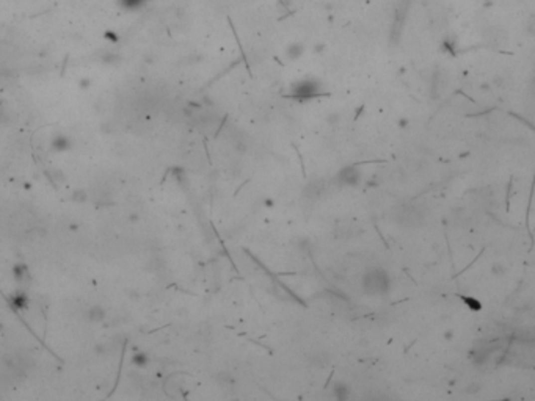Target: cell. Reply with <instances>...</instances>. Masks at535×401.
Returning <instances> with one entry per match:
<instances>
[{"label": "cell", "instance_id": "cell-1", "mask_svg": "<svg viewBox=\"0 0 535 401\" xmlns=\"http://www.w3.org/2000/svg\"><path fill=\"white\" fill-rule=\"evenodd\" d=\"M361 287L366 295L381 296L391 290V276L384 268H370L361 277Z\"/></svg>", "mask_w": 535, "mask_h": 401}, {"label": "cell", "instance_id": "cell-2", "mask_svg": "<svg viewBox=\"0 0 535 401\" xmlns=\"http://www.w3.org/2000/svg\"><path fill=\"white\" fill-rule=\"evenodd\" d=\"M424 210L419 207V205L414 204H405L402 207L397 209V213H395V221H397L400 226L403 227H416L419 226L424 221Z\"/></svg>", "mask_w": 535, "mask_h": 401}, {"label": "cell", "instance_id": "cell-3", "mask_svg": "<svg viewBox=\"0 0 535 401\" xmlns=\"http://www.w3.org/2000/svg\"><path fill=\"white\" fill-rule=\"evenodd\" d=\"M325 191V182L322 180H313L311 183H308L305 188V194L309 199H319Z\"/></svg>", "mask_w": 535, "mask_h": 401}, {"label": "cell", "instance_id": "cell-4", "mask_svg": "<svg viewBox=\"0 0 535 401\" xmlns=\"http://www.w3.org/2000/svg\"><path fill=\"white\" fill-rule=\"evenodd\" d=\"M339 179H341L342 183H346V185H357V183L361 180V174H359V171L357 168L350 166V168H346L344 171L341 172Z\"/></svg>", "mask_w": 535, "mask_h": 401}, {"label": "cell", "instance_id": "cell-5", "mask_svg": "<svg viewBox=\"0 0 535 401\" xmlns=\"http://www.w3.org/2000/svg\"><path fill=\"white\" fill-rule=\"evenodd\" d=\"M331 392H333V397L338 400V401H347L349 400V395H350V389L347 384L344 383H336L333 386V389H331Z\"/></svg>", "mask_w": 535, "mask_h": 401}, {"label": "cell", "instance_id": "cell-6", "mask_svg": "<svg viewBox=\"0 0 535 401\" xmlns=\"http://www.w3.org/2000/svg\"><path fill=\"white\" fill-rule=\"evenodd\" d=\"M316 90H317V86L313 82H305L302 85L295 86V93L298 96H313Z\"/></svg>", "mask_w": 535, "mask_h": 401}, {"label": "cell", "instance_id": "cell-7", "mask_svg": "<svg viewBox=\"0 0 535 401\" xmlns=\"http://www.w3.org/2000/svg\"><path fill=\"white\" fill-rule=\"evenodd\" d=\"M302 52H303V47L300 44H294V46H291L287 49V55L291 58H298L302 55Z\"/></svg>", "mask_w": 535, "mask_h": 401}, {"label": "cell", "instance_id": "cell-8", "mask_svg": "<svg viewBox=\"0 0 535 401\" xmlns=\"http://www.w3.org/2000/svg\"><path fill=\"white\" fill-rule=\"evenodd\" d=\"M361 401H392V400L383 394H370L366 398H362Z\"/></svg>", "mask_w": 535, "mask_h": 401}]
</instances>
